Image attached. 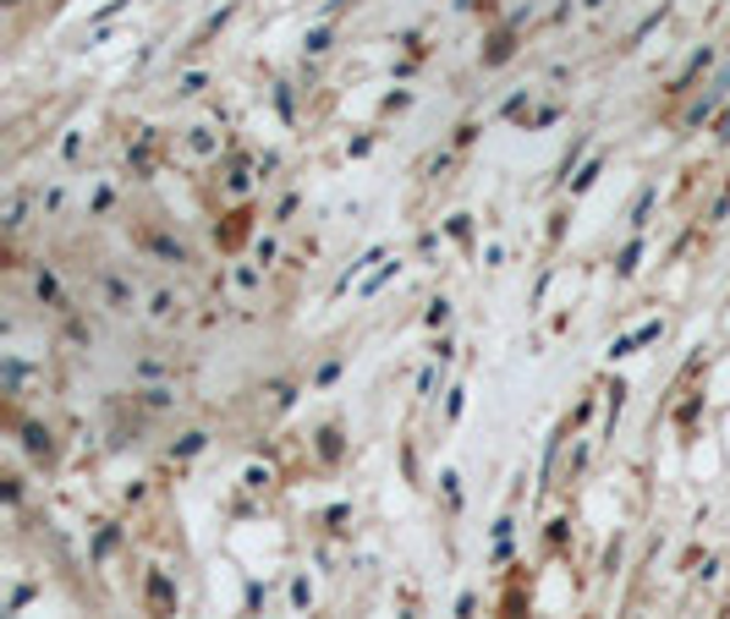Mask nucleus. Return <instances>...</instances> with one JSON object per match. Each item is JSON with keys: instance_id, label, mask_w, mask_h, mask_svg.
I'll return each mask as SVG.
<instances>
[{"instance_id": "nucleus-1", "label": "nucleus", "mask_w": 730, "mask_h": 619, "mask_svg": "<svg viewBox=\"0 0 730 619\" xmlns=\"http://www.w3.org/2000/svg\"><path fill=\"white\" fill-rule=\"evenodd\" d=\"M100 302H105L111 313H132V307H138V285H132L127 275L105 269V275H100Z\"/></svg>"}, {"instance_id": "nucleus-2", "label": "nucleus", "mask_w": 730, "mask_h": 619, "mask_svg": "<svg viewBox=\"0 0 730 619\" xmlns=\"http://www.w3.org/2000/svg\"><path fill=\"white\" fill-rule=\"evenodd\" d=\"M149 318H154V324H182V318H187V302H182L171 285H154V291H149Z\"/></svg>"}, {"instance_id": "nucleus-3", "label": "nucleus", "mask_w": 730, "mask_h": 619, "mask_svg": "<svg viewBox=\"0 0 730 619\" xmlns=\"http://www.w3.org/2000/svg\"><path fill=\"white\" fill-rule=\"evenodd\" d=\"M149 608H154L160 619L176 614V586L165 581V570H149Z\"/></svg>"}, {"instance_id": "nucleus-4", "label": "nucleus", "mask_w": 730, "mask_h": 619, "mask_svg": "<svg viewBox=\"0 0 730 619\" xmlns=\"http://www.w3.org/2000/svg\"><path fill=\"white\" fill-rule=\"evenodd\" d=\"M143 253L160 258V264H193V253H187L176 236H143Z\"/></svg>"}, {"instance_id": "nucleus-5", "label": "nucleus", "mask_w": 730, "mask_h": 619, "mask_svg": "<svg viewBox=\"0 0 730 619\" xmlns=\"http://www.w3.org/2000/svg\"><path fill=\"white\" fill-rule=\"evenodd\" d=\"M23 444H28V455H34V460H56V439H50V428L28 422V428H23Z\"/></svg>"}, {"instance_id": "nucleus-6", "label": "nucleus", "mask_w": 730, "mask_h": 619, "mask_svg": "<svg viewBox=\"0 0 730 619\" xmlns=\"http://www.w3.org/2000/svg\"><path fill=\"white\" fill-rule=\"evenodd\" d=\"M648 340H659V324H642L637 335H626V340H615V351L610 357H631L637 346H648Z\"/></svg>"}, {"instance_id": "nucleus-7", "label": "nucleus", "mask_w": 730, "mask_h": 619, "mask_svg": "<svg viewBox=\"0 0 730 619\" xmlns=\"http://www.w3.org/2000/svg\"><path fill=\"white\" fill-rule=\"evenodd\" d=\"M511 50H517V39H511V34H495V45L484 50V67H500V61H506Z\"/></svg>"}, {"instance_id": "nucleus-8", "label": "nucleus", "mask_w": 730, "mask_h": 619, "mask_svg": "<svg viewBox=\"0 0 730 619\" xmlns=\"http://www.w3.org/2000/svg\"><path fill=\"white\" fill-rule=\"evenodd\" d=\"M187 149H193V154H215V138H209V127H193Z\"/></svg>"}, {"instance_id": "nucleus-9", "label": "nucleus", "mask_w": 730, "mask_h": 619, "mask_svg": "<svg viewBox=\"0 0 730 619\" xmlns=\"http://www.w3.org/2000/svg\"><path fill=\"white\" fill-rule=\"evenodd\" d=\"M318 455H324V460H335V455H340V433H335V428H324V433H318Z\"/></svg>"}, {"instance_id": "nucleus-10", "label": "nucleus", "mask_w": 730, "mask_h": 619, "mask_svg": "<svg viewBox=\"0 0 730 619\" xmlns=\"http://www.w3.org/2000/svg\"><path fill=\"white\" fill-rule=\"evenodd\" d=\"M204 83H209V78H204V72H187V78H182V83H176V94H204Z\"/></svg>"}, {"instance_id": "nucleus-11", "label": "nucleus", "mask_w": 730, "mask_h": 619, "mask_svg": "<svg viewBox=\"0 0 730 619\" xmlns=\"http://www.w3.org/2000/svg\"><path fill=\"white\" fill-rule=\"evenodd\" d=\"M308 50L324 56V50H329V28H313V34H308Z\"/></svg>"}, {"instance_id": "nucleus-12", "label": "nucleus", "mask_w": 730, "mask_h": 619, "mask_svg": "<svg viewBox=\"0 0 730 619\" xmlns=\"http://www.w3.org/2000/svg\"><path fill=\"white\" fill-rule=\"evenodd\" d=\"M198 449H204V433H187V439H182L171 455H198Z\"/></svg>"}, {"instance_id": "nucleus-13", "label": "nucleus", "mask_w": 730, "mask_h": 619, "mask_svg": "<svg viewBox=\"0 0 730 619\" xmlns=\"http://www.w3.org/2000/svg\"><path fill=\"white\" fill-rule=\"evenodd\" d=\"M615 269H621V275H631V269H637V242H631V247L621 253V264H615Z\"/></svg>"}, {"instance_id": "nucleus-14", "label": "nucleus", "mask_w": 730, "mask_h": 619, "mask_svg": "<svg viewBox=\"0 0 730 619\" xmlns=\"http://www.w3.org/2000/svg\"><path fill=\"white\" fill-rule=\"evenodd\" d=\"M714 138H730V110L719 116V127H714Z\"/></svg>"}, {"instance_id": "nucleus-15", "label": "nucleus", "mask_w": 730, "mask_h": 619, "mask_svg": "<svg viewBox=\"0 0 730 619\" xmlns=\"http://www.w3.org/2000/svg\"><path fill=\"white\" fill-rule=\"evenodd\" d=\"M0 7H7V12H23V7H28V0H0Z\"/></svg>"}]
</instances>
